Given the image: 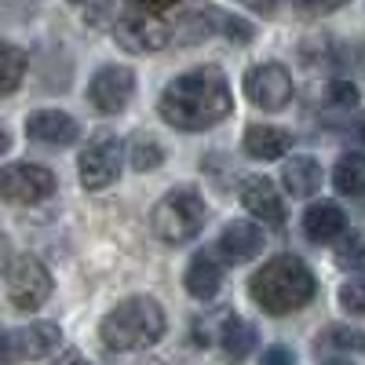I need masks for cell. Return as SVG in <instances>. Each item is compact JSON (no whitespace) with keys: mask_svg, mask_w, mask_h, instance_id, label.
Wrapping results in <instances>:
<instances>
[{"mask_svg":"<svg viewBox=\"0 0 365 365\" xmlns=\"http://www.w3.org/2000/svg\"><path fill=\"white\" fill-rule=\"evenodd\" d=\"M230 110H234L230 84L216 66H197L179 73L175 81L165 84L158 99L161 120L179 132H205L220 125L223 117H230Z\"/></svg>","mask_w":365,"mask_h":365,"instance_id":"obj_1","label":"cell"},{"mask_svg":"<svg viewBox=\"0 0 365 365\" xmlns=\"http://www.w3.org/2000/svg\"><path fill=\"white\" fill-rule=\"evenodd\" d=\"M249 296L263 314L282 318L303 311L318 296V278L299 256H274L249 278Z\"/></svg>","mask_w":365,"mask_h":365,"instance_id":"obj_2","label":"cell"},{"mask_svg":"<svg viewBox=\"0 0 365 365\" xmlns=\"http://www.w3.org/2000/svg\"><path fill=\"white\" fill-rule=\"evenodd\" d=\"M168 329V318L161 311V303L154 296H128L99 322V336L106 351L132 354L154 347Z\"/></svg>","mask_w":365,"mask_h":365,"instance_id":"obj_3","label":"cell"},{"mask_svg":"<svg viewBox=\"0 0 365 365\" xmlns=\"http://www.w3.org/2000/svg\"><path fill=\"white\" fill-rule=\"evenodd\" d=\"M205 223H208V205L190 187L168 190L150 212V227H154V234L165 245H187L205 230Z\"/></svg>","mask_w":365,"mask_h":365,"instance_id":"obj_4","label":"cell"},{"mask_svg":"<svg viewBox=\"0 0 365 365\" xmlns=\"http://www.w3.org/2000/svg\"><path fill=\"white\" fill-rule=\"evenodd\" d=\"M51 296V274L37 256H19L8 267V299L15 311H37Z\"/></svg>","mask_w":365,"mask_h":365,"instance_id":"obj_5","label":"cell"},{"mask_svg":"<svg viewBox=\"0 0 365 365\" xmlns=\"http://www.w3.org/2000/svg\"><path fill=\"white\" fill-rule=\"evenodd\" d=\"M120 161H125V146L117 135H96L77 161V175L84 190H106L120 175Z\"/></svg>","mask_w":365,"mask_h":365,"instance_id":"obj_6","label":"cell"},{"mask_svg":"<svg viewBox=\"0 0 365 365\" xmlns=\"http://www.w3.org/2000/svg\"><path fill=\"white\" fill-rule=\"evenodd\" d=\"M55 194V175L41 165H8L0 168V201L8 205H41Z\"/></svg>","mask_w":365,"mask_h":365,"instance_id":"obj_7","label":"cell"},{"mask_svg":"<svg viewBox=\"0 0 365 365\" xmlns=\"http://www.w3.org/2000/svg\"><path fill=\"white\" fill-rule=\"evenodd\" d=\"M245 96L259 110H285L292 103V73L282 63H256L245 73Z\"/></svg>","mask_w":365,"mask_h":365,"instance_id":"obj_8","label":"cell"},{"mask_svg":"<svg viewBox=\"0 0 365 365\" xmlns=\"http://www.w3.org/2000/svg\"><path fill=\"white\" fill-rule=\"evenodd\" d=\"M113 37L117 44L132 51V55H146V51H161L172 37V29L158 19V15H143V11H128L113 22Z\"/></svg>","mask_w":365,"mask_h":365,"instance_id":"obj_9","label":"cell"},{"mask_svg":"<svg viewBox=\"0 0 365 365\" xmlns=\"http://www.w3.org/2000/svg\"><path fill=\"white\" fill-rule=\"evenodd\" d=\"M135 96V73L128 66H103L88 84V103L99 113H120Z\"/></svg>","mask_w":365,"mask_h":365,"instance_id":"obj_10","label":"cell"},{"mask_svg":"<svg viewBox=\"0 0 365 365\" xmlns=\"http://www.w3.org/2000/svg\"><path fill=\"white\" fill-rule=\"evenodd\" d=\"M58 336H63V329L55 322H34V325L4 332V344H8L11 361H26V358L37 361V358H48L58 347Z\"/></svg>","mask_w":365,"mask_h":365,"instance_id":"obj_11","label":"cell"},{"mask_svg":"<svg viewBox=\"0 0 365 365\" xmlns=\"http://www.w3.org/2000/svg\"><path fill=\"white\" fill-rule=\"evenodd\" d=\"M241 205H245L256 220H263L267 227H285V201L274 190V182L263 175H245L241 179Z\"/></svg>","mask_w":365,"mask_h":365,"instance_id":"obj_12","label":"cell"},{"mask_svg":"<svg viewBox=\"0 0 365 365\" xmlns=\"http://www.w3.org/2000/svg\"><path fill=\"white\" fill-rule=\"evenodd\" d=\"M216 249L227 263H249L263 252V230L249 220H234L223 227L220 241H216Z\"/></svg>","mask_w":365,"mask_h":365,"instance_id":"obj_13","label":"cell"},{"mask_svg":"<svg viewBox=\"0 0 365 365\" xmlns=\"http://www.w3.org/2000/svg\"><path fill=\"white\" fill-rule=\"evenodd\" d=\"M26 132H29V139H37L44 146H70L81 135L77 120L70 113H58V110H37V113H29L26 117Z\"/></svg>","mask_w":365,"mask_h":365,"instance_id":"obj_14","label":"cell"},{"mask_svg":"<svg viewBox=\"0 0 365 365\" xmlns=\"http://www.w3.org/2000/svg\"><path fill=\"white\" fill-rule=\"evenodd\" d=\"M347 227V216L336 201H314L307 212H303V234L307 241L314 245H329V241H336Z\"/></svg>","mask_w":365,"mask_h":365,"instance_id":"obj_15","label":"cell"},{"mask_svg":"<svg viewBox=\"0 0 365 365\" xmlns=\"http://www.w3.org/2000/svg\"><path fill=\"white\" fill-rule=\"evenodd\" d=\"M182 285L194 299H212L220 289H223V267L212 252H197L190 263H187V274H182Z\"/></svg>","mask_w":365,"mask_h":365,"instance_id":"obj_16","label":"cell"},{"mask_svg":"<svg viewBox=\"0 0 365 365\" xmlns=\"http://www.w3.org/2000/svg\"><path fill=\"white\" fill-rule=\"evenodd\" d=\"M292 135L285 128H274V125H252L245 132V154L256 161H278L289 154Z\"/></svg>","mask_w":365,"mask_h":365,"instance_id":"obj_17","label":"cell"},{"mask_svg":"<svg viewBox=\"0 0 365 365\" xmlns=\"http://www.w3.org/2000/svg\"><path fill=\"white\" fill-rule=\"evenodd\" d=\"M282 182H285V190L292 197H311L318 187H322V165L307 154H299L292 161H285L282 168Z\"/></svg>","mask_w":365,"mask_h":365,"instance_id":"obj_18","label":"cell"},{"mask_svg":"<svg viewBox=\"0 0 365 365\" xmlns=\"http://www.w3.org/2000/svg\"><path fill=\"white\" fill-rule=\"evenodd\" d=\"M220 344H223V351H227V358H234V361H241V358H249L252 354V347H256V325L252 322H245V318H227L223 322V329H220Z\"/></svg>","mask_w":365,"mask_h":365,"instance_id":"obj_19","label":"cell"},{"mask_svg":"<svg viewBox=\"0 0 365 365\" xmlns=\"http://www.w3.org/2000/svg\"><path fill=\"white\" fill-rule=\"evenodd\" d=\"M332 182L344 197H361L365 194V154H344L332 168Z\"/></svg>","mask_w":365,"mask_h":365,"instance_id":"obj_20","label":"cell"},{"mask_svg":"<svg viewBox=\"0 0 365 365\" xmlns=\"http://www.w3.org/2000/svg\"><path fill=\"white\" fill-rule=\"evenodd\" d=\"M318 347L336 351V354H358L365 351V332L354 325H325L318 332Z\"/></svg>","mask_w":365,"mask_h":365,"instance_id":"obj_21","label":"cell"},{"mask_svg":"<svg viewBox=\"0 0 365 365\" xmlns=\"http://www.w3.org/2000/svg\"><path fill=\"white\" fill-rule=\"evenodd\" d=\"M26 77V51L19 44L0 41V96H11Z\"/></svg>","mask_w":365,"mask_h":365,"instance_id":"obj_22","label":"cell"},{"mask_svg":"<svg viewBox=\"0 0 365 365\" xmlns=\"http://www.w3.org/2000/svg\"><path fill=\"white\" fill-rule=\"evenodd\" d=\"M336 263L344 270H354L361 274L365 270V230H351L340 237V245H336Z\"/></svg>","mask_w":365,"mask_h":365,"instance_id":"obj_23","label":"cell"},{"mask_svg":"<svg viewBox=\"0 0 365 365\" xmlns=\"http://www.w3.org/2000/svg\"><path fill=\"white\" fill-rule=\"evenodd\" d=\"M161 161H165V150H161L158 139L139 135V139L132 143V168H135V172H154Z\"/></svg>","mask_w":365,"mask_h":365,"instance_id":"obj_24","label":"cell"},{"mask_svg":"<svg viewBox=\"0 0 365 365\" xmlns=\"http://www.w3.org/2000/svg\"><path fill=\"white\" fill-rule=\"evenodd\" d=\"M340 303L351 311V314H365V282L358 278V282H347L344 289H340Z\"/></svg>","mask_w":365,"mask_h":365,"instance_id":"obj_25","label":"cell"},{"mask_svg":"<svg viewBox=\"0 0 365 365\" xmlns=\"http://www.w3.org/2000/svg\"><path fill=\"white\" fill-rule=\"evenodd\" d=\"M220 34H227L234 44H245V41H252V26H249V22H241V19L223 15V19H220Z\"/></svg>","mask_w":365,"mask_h":365,"instance_id":"obj_26","label":"cell"},{"mask_svg":"<svg viewBox=\"0 0 365 365\" xmlns=\"http://www.w3.org/2000/svg\"><path fill=\"white\" fill-rule=\"evenodd\" d=\"M329 99H332V106H354L358 103V88L351 81H332L329 84Z\"/></svg>","mask_w":365,"mask_h":365,"instance_id":"obj_27","label":"cell"},{"mask_svg":"<svg viewBox=\"0 0 365 365\" xmlns=\"http://www.w3.org/2000/svg\"><path fill=\"white\" fill-rule=\"evenodd\" d=\"M344 4H347V0H292V8L307 11V15H325V11H336Z\"/></svg>","mask_w":365,"mask_h":365,"instance_id":"obj_28","label":"cell"},{"mask_svg":"<svg viewBox=\"0 0 365 365\" xmlns=\"http://www.w3.org/2000/svg\"><path fill=\"white\" fill-rule=\"evenodd\" d=\"M259 365H296V354L289 351V347H267L263 351V358H259Z\"/></svg>","mask_w":365,"mask_h":365,"instance_id":"obj_29","label":"cell"},{"mask_svg":"<svg viewBox=\"0 0 365 365\" xmlns=\"http://www.w3.org/2000/svg\"><path fill=\"white\" fill-rule=\"evenodd\" d=\"M128 4H132L135 11H143V15H158V11H168V8H175L179 0H128Z\"/></svg>","mask_w":365,"mask_h":365,"instance_id":"obj_30","label":"cell"},{"mask_svg":"<svg viewBox=\"0 0 365 365\" xmlns=\"http://www.w3.org/2000/svg\"><path fill=\"white\" fill-rule=\"evenodd\" d=\"M55 365H91V361H88L81 351H66V354H58V361H55Z\"/></svg>","mask_w":365,"mask_h":365,"instance_id":"obj_31","label":"cell"},{"mask_svg":"<svg viewBox=\"0 0 365 365\" xmlns=\"http://www.w3.org/2000/svg\"><path fill=\"white\" fill-rule=\"evenodd\" d=\"M245 4H249L252 11H259V15H270V11H274V4H278V0H245Z\"/></svg>","mask_w":365,"mask_h":365,"instance_id":"obj_32","label":"cell"},{"mask_svg":"<svg viewBox=\"0 0 365 365\" xmlns=\"http://www.w3.org/2000/svg\"><path fill=\"white\" fill-rule=\"evenodd\" d=\"M0 365H11V354H8V344H4V332H0Z\"/></svg>","mask_w":365,"mask_h":365,"instance_id":"obj_33","label":"cell"},{"mask_svg":"<svg viewBox=\"0 0 365 365\" xmlns=\"http://www.w3.org/2000/svg\"><path fill=\"white\" fill-rule=\"evenodd\" d=\"M8 146H11V135L4 132V125H0V154H4V150H8Z\"/></svg>","mask_w":365,"mask_h":365,"instance_id":"obj_34","label":"cell"},{"mask_svg":"<svg viewBox=\"0 0 365 365\" xmlns=\"http://www.w3.org/2000/svg\"><path fill=\"white\" fill-rule=\"evenodd\" d=\"M8 259V237H4V230H0V263Z\"/></svg>","mask_w":365,"mask_h":365,"instance_id":"obj_35","label":"cell"},{"mask_svg":"<svg viewBox=\"0 0 365 365\" xmlns=\"http://www.w3.org/2000/svg\"><path fill=\"white\" fill-rule=\"evenodd\" d=\"M361 139H365V113H361Z\"/></svg>","mask_w":365,"mask_h":365,"instance_id":"obj_36","label":"cell"},{"mask_svg":"<svg viewBox=\"0 0 365 365\" xmlns=\"http://www.w3.org/2000/svg\"><path fill=\"white\" fill-rule=\"evenodd\" d=\"M329 365H344V361H329Z\"/></svg>","mask_w":365,"mask_h":365,"instance_id":"obj_37","label":"cell"}]
</instances>
